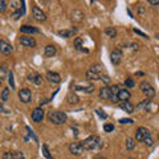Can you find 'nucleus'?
<instances>
[{"instance_id":"obj_1","label":"nucleus","mask_w":159,"mask_h":159,"mask_svg":"<svg viewBox=\"0 0 159 159\" xmlns=\"http://www.w3.org/2000/svg\"><path fill=\"white\" fill-rule=\"evenodd\" d=\"M103 74V66L101 64H93V65L88 69L86 72V78L88 80H101Z\"/></svg>"},{"instance_id":"obj_2","label":"nucleus","mask_w":159,"mask_h":159,"mask_svg":"<svg viewBox=\"0 0 159 159\" xmlns=\"http://www.w3.org/2000/svg\"><path fill=\"white\" fill-rule=\"evenodd\" d=\"M81 143H82L84 150H96V148L101 146V138L96 137V135H90Z\"/></svg>"},{"instance_id":"obj_3","label":"nucleus","mask_w":159,"mask_h":159,"mask_svg":"<svg viewBox=\"0 0 159 159\" xmlns=\"http://www.w3.org/2000/svg\"><path fill=\"white\" fill-rule=\"evenodd\" d=\"M48 118L53 125H62L66 122V114L64 111H51Z\"/></svg>"},{"instance_id":"obj_4","label":"nucleus","mask_w":159,"mask_h":159,"mask_svg":"<svg viewBox=\"0 0 159 159\" xmlns=\"http://www.w3.org/2000/svg\"><path fill=\"white\" fill-rule=\"evenodd\" d=\"M139 89H141L142 93L145 94V96H146L148 99H151V98L155 97V89H154V86L151 85L150 82L142 81V82H141V85H139Z\"/></svg>"},{"instance_id":"obj_5","label":"nucleus","mask_w":159,"mask_h":159,"mask_svg":"<svg viewBox=\"0 0 159 159\" xmlns=\"http://www.w3.org/2000/svg\"><path fill=\"white\" fill-rule=\"evenodd\" d=\"M151 137V133L148 129L146 127H138L137 129V133H135V141L138 142H145V139L150 138Z\"/></svg>"},{"instance_id":"obj_6","label":"nucleus","mask_w":159,"mask_h":159,"mask_svg":"<svg viewBox=\"0 0 159 159\" xmlns=\"http://www.w3.org/2000/svg\"><path fill=\"white\" fill-rule=\"evenodd\" d=\"M19 98H20V101H21L23 103H29V102H31V99H32L31 90L27 89V88H24V89H21V90H19Z\"/></svg>"},{"instance_id":"obj_7","label":"nucleus","mask_w":159,"mask_h":159,"mask_svg":"<svg viewBox=\"0 0 159 159\" xmlns=\"http://www.w3.org/2000/svg\"><path fill=\"white\" fill-rule=\"evenodd\" d=\"M69 151H70V154H73V155H81V154L84 152V147H82V143L81 142H73L70 143V146H69Z\"/></svg>"},{"instance_id":"obj_8","label":"nucleus","mask_w":159,"mask_h":159,"mask_svg":"<svg viewBox=\"0 0 159 159\" xmlns=\"http://www.w3.org/2000/svg\"><path fill=\"white\" fill-rule=\"evenodd\" d=\"M32 16H33L34 20H37V21H45V20H47L45 13H44L43 9H40L37 6H34L32 8Z\"/></svg>"},{"instance_id":"obj_9","label":"nucleus","mask_w":159,"mask_h":159,"mask_svg":"<svg viewBox=\"0 0 159 159\" xmlns=\"http://www.w3.org/2000/svg\"><path fill=\"white\" fill-rule=\"evenodd\" d=\"M123 58V54H122V51L121 49H114V51L110 53V60L114 65H118V64H121Z\"/></svg>"},{"instance_id":"obj_10","label":"nucleus","mask_w":159,"mask_h":159,"mask_svg":"<svg viewBox=\"0 0 159 159\" xmlns=\"http://www.w3.org/2000/svg\"><path fill=\"white\" fill-rule=\"evenodd\" d=\"M131 97V94L130 92L127 90V89H119V92H118V96H117V102H127L129 99H130Z\"/></svg>"},{"instance_id":"obj_11","label":"nucleus","mask_w":159,"mask_h":159,"mask_svg":"<svg viewBox=\"0 0 159 159\" xmlns=\"http://www.w3.org/2000/svg\"><path fill=\"white\" fill-rule=\"evenodd\" d=\"M13 51V47L6 40H0V53L3 54H9Z\"/></svg>"},{"instance_id":"obj_12","label":"nucleus","mask_w":159,"mask_h":159,"mask_svg":"<svg viewBox=\"0 0 159 159\" xmlns=\"http://www.w3.org/2000/svg\"><path fill=\"white\" fill-rule=\"evenodd\" d=\"M20 44L24 47H28V48H34L36 47V40L33 37H29V36H24L20 39Z\"/></svg>"},{"instance_id":"obj_13","label":"nucleus","mask_w":159,"mask_h":159,"mask_svg":"<svg viewBox=\"0 0 159 159\" xmlns=\"http://www.w3.org/2000/svg\"><path fill=\"white\" fill-rule=\"evenodd\" d=\"M44 118V110L41 107H36L32 111V121L33 122H41Z\"/></svg>"},{"instance_id":"obj_14","label":"nucleus","mask_w":159,"mask_h":159,"mask_svg":"<svg viewBox=\"0 0 159 159\" xmlns=\"http://www.w3.org/2000/svg\"><path fill=\"white\" fill-rule=\"evenodd\" d=\"M47 80L52 84H60L61 82V76L56 72H48L47 73Z\"/></svg>"},{"instance_id":"obj_15","label":"nucleus","mask_w":159,"mask_h":159,"mask_svg":"<svg viewBox=\"0 0 159 159\" xmlns=\"http://www.w3.org/2000/svg\"><path fill=\"white\" fill-rule=\"evenodd\" d=\"M111 97V92H110V86H102L99 89V98L101 99H110Z\"/></svg>"},{"instance_id":"obj_16","label":"nucleus","mask_w":159,"mask_h":159,"mask_svg":"<svg viewBox=\"0 0 159 159\" xmlns=\"http://www.w3.org/2000/svg\"><path fill=\"white\" fill-rule=\"evenodd\" d=\"M20 32L25 34H32V33H39L40 31L36 27H32V25H21L20 27Z\"/></svg>"},{"instance_id":"obj_17","label":"nucleus","mask_w":159,"mask_h":159,"mask_svg":"<svg viewBox=\"0 0 159 159\" xmlns=\"http://www.w3.org/2000/svg\"><path fill=\"white\" fill-rule=\"evenodd\" d=\"M76 32H77L76 28H72V29H61V31H58V36L68 39V37H73Z\"/></svg>"},{"instance_id":"obj_18","label":"nucleus","mask_w":159,"mask_h":159,"mask_svg":"<svg viewBox=\"0 0 159 159\" xmlns=\"http://www.w3.org/2000/svg\"><path fill=\"white\" fill-rule=\"evenodd\" d=\"M28 80H29V81H32L34 85H41V82H43V77L40 76V74H37V73L29 74V76H28Z\"/></svg>"},{"instance_id":"obj_19","label":"nucleus","mask_w":159,"mask_h":159,"mask_svg":"<svg viewBox=\"0 0 159 159\" xmlns=\"http://www.w3.org/2000/svg\"><path fill=\"white\" fill-rule=\"evenodd\" d=\"M56 53H57V48L54 45H47L45 48H44V54H45L47 57H52Z\"/></svg>"},{"instance_id":"obj_20","label":"nucleus","mask_w":159,"mask_h":159,"mask_svg":"<svg viewBox=\"0 0 159 159\" xmlns=\"http://www.w3.org/2000/svg\"><path fill=\"white\" fill-rule=\"evenodd\" d=\"M74 89H76V90H80V92H84V93H93V90H94V85H93V84H89L88 86L77 85V86H74Z\"/></svg>"},{"instance_id":"obj_21","label":"nucleus","mask_w":159,"mask_h":159,"mask_svg":"<svg viewBox=\"0 0 159 159\" xmlns=\"http://www.w3.org/2000/svg\"><path fill=\"white\" fill-rule=\"evenodd\" d=\"M119 106H121V109H122V110L127 111L129 114L134 113V109H135V107H134V105H133V103H131L130 101H127V102H122V103H121V105H119Z\"/></svg>"},{"instance_id":"obj_22","label":"nucleus","mask_w":159,"mask_h":159,"mask_svg":"<svg viewBox=\"0 0 159 159\" xmlns=\"http://www.w3.org/2000/svg\"><path fill=\"white\" fill-rule=\"evenodd\" d=\"M74 48L77 49V51H81V52H89L88 49H84L82 47V37H76L74 39Z\"/></svg>"},{"instance_id":"obj_23","label":"nucleus","mask_w":159,"mask_h":159,"mask_svg":"<svg viewBox=\"0 0 159 159\" xmlns=\"http://www.w3.org/2000/svg\"><path fill=\"white\" fill-rule=\"evenodd\" d=\"M66 101H68L69 103H70V105H76V103H78V102H80V98H78L77 94H74V93L72 92V93H69V94H68Z\"/></svg>"},{"instance_id":"obj_24","label":"nucleus","mask_w":159,"mask_h":159,"mask_svg":"<svg viewBox=\"0 0 159 159\" xmlns=\"http://www.w3.org/2000/svg\"><path fill=\"white\" fill-rule=\"evenodd\" d=\"M150 105H151V99H148V98H146L145 101H142L141 103H138V106H137V109L138 110H147L148 107H150Z\"/></svg>"},{"instance_id":"obj_25","label":"nucleus","mask_w":159,"mask_h":159,"mask_svg":"<svg viewBox=\"0 0 159 159\" xmlns=\"http://www.w3.org/2000/svg\"><path fill=\"white\" fill-rule=\"evenodd\" d=\"M24 13H25V6H24V3H23V6L20 7L16 12H13V13H12V17H13L15 20H17L20 16H23Z\"/></svg>"},{"instance_id":"obj_26","label":"nucleus","mask_w":159,"mask_h":159,"mask_svg":"<svg viewBox=\"0 0 159 159\" xmlns=\"http://www.w3.org/2000/svg\"><path fill=\"white\" fill-rule=\"evenodd\" d=\"M110 92H111V97L110 99L113 102H117V96H118V92H119V88L117 85H114V86H110Z\"/></svg>"},{"instance_id":"obj_27","label":"nucleus","mask_w":159,"mask_h":159,"mask_svg":"<svg viewBox=\"0 0 159 159\" xmlns=\"http://www.w3.org/2000/svg\"><path fill=\"white\" fill-rule=\"evenodd\" d=\"M8 73H9V70H8V66L6 64H4V65H0V81L6 78V76H8Z\"/></svg>"},{"instance_id":"obj_28","label":"nucleus","mask_w":159,"mask_h":159,"mask_svg":"<svg viewBox=\"0 0 159 159\" xmlns=\"http://www.w3.org/2000/svg\"><path fill=\"white\" fill-rule=\"evenodd\" d=\"M105 33H106L110 39H116V37H117V29L114 28V27H109V28H106Z\"/></svg>"},{"instance_id":"obj_29","label":"nucleus","mask_w":159,"mask_h":159,"mask_svg":"<svg viewBox=\"0 0 159 159\" xmlns=\"http://www.w3.org/2000/svg\"><path fill=\"white\" fill-rule=\"evenodd\" d=\"M126 147H127V150H133V148L135 147V139L127 138L126 139Z\"/></svg>"},{"instance_id":"obj_30","label":"nucleus","mask_w":159,"mask_h":159,"mask_svg":"<svg viewBox=\"0 0 159 159\" xmlns=\"http://www.w3.org/2000/svg\"><path fill=\"white\" fill-rule=\"evenodd\" d=\"M41 151H43L44 157H45L47 159H53V158L51 157V152H49V150H48V146H47V145H43V147H41Z\"/></svg>"},{"instance_id":"obj_31","label":"nucleus","mask_w":159,"mask_h":159,"mask_svg":"<svg viewBox=\"0 0 159 159\" xmlns=\"http://www.w3.org/2000/svg\"><path fill=\"white\" fill-rule=\"evenodd\" d=\"M9 97V89L6 88V89H3V92H2V102H6L7 99Z\"/></svg>"},{"instance_id":"obj_32","label":"nucleus","mask_w":159,"mask_h":159,"mask_svg":"<svg viewBox=\"0 0 159 159\" xmlns=\"http://www.w3.org/2000/svg\"><path fill=\"white\" fill-rule=\"evenodd\" d=\"M8 82H9V85H11V88L15 89V82H13V74H12V72L8 73Z\"/></svg>"},{"instance_id":"obj_33","label":"nucleus","mask_w":159,"mask_h":159,"mask_svg":"<svg viewBox=\"0 0 159 159\" xmlns=\"http://www.w3.org/2000/svg\"><path fill=\"white\" fill-rule=\"evenodd\" d=\"M3 159H15V152H4Z\"/></svg>"},{"instance_id":"obj_34","label":"nucleus","mask_w":159,"mask_h":159,"mask_svg":"<svg viewBox=\"0 0 159 159\" xmlns=\"http://www.w3.org/2000/svg\"><path fill=\"white\" fill-rule=\"evenodd\" d=\"M103 130H105L106 133H111V131L114 130V126H113V125H110V123H106V125L103 126Z\"/></svg>"},{"instance_id":"obj_35","label":"nucleus","mask_w":159,"mask_h":159,"mask_svg":"<svg viewBox=\"0 0 159 159\" xmlns=\"http://www.w3.org/2000/svg\"><path fill=\"white\" fill-rule=\"evenodd\" d=\"M125 85L127 86V88H134V85H135V84H134V81L131 78H126V81H125Z\"/></svg>"},{"instance_id":"obj_36","label":"nucleus","mask_w":159,"mask_h":159,"mask_svg":"<svg viewBox=\"0 0 159 159\" xmlns=\"http://www.w3.org/2000/svg\"><path fill=\"white\" fill-rule=\"evenodd\" d=\"M7 9V2L4 0H0V12H4Z\"/></svg>"},{"instance_id":"obj_37","label":"nucleus","mask_w":159,"mask_h":159,"mask_svg":"<svg viewBox=\"0 0 159 159\" xmlns=\"http://www.w3.org/2000/svg\"><path fill=\"white\" fill-rule=\"evenodd\" d=\"M24 2H11V7L12 8H19L20 6H23Z\"/></svg>"},{"instance_id":"obj_38","label":"nucleus","mask_w":159,"mask_h":159,"mask_svg":"<svg viewBox=\"0 0 159 159\" xmlns=\"http://www.w3.org/2000/svg\"><path fill=\"white\" fill-rule=\"evenodd\" d=\"M133 122H134L133 119H126V118L119 119V123H122V125H125V123H133Z\"/></svg>"},{"instance_id":"obj_39","label":"nucleus","mask_w":159,"mask_h":159,"mask_svg":"<svg viewBox=\"0 0 159 159\" xmlns=\"http://www.w3.org/2000/svg\"><path fill=\"white\" fill-rule=\"evenodd\" d=\"M96 113L98 114V116L99 117H101L102 119H106V114H103V111L101 110V109H97V110H96Z\"/></svg>"},{"instance_id":"obj_40","label":"nucleus","mask_w":159,"mask_h":159,"mask_svg":"<svg viewBox=\"0 0 159 159\" xmlns=\"http://www.w3.org/2000/svg\"><path fill=\"white\" fill-rule=\"evenodd\" d=\"M15 159H24L23 152H20V151H16V152H15Z\"/></svg>"},{"instance_id":"obj_41","label":"nucleus","mask_w":159,"mask_h":159,"mask_svg":"<svg viewBox=\"0 0 159 159\" xmlns=\"http://www.w3.org/2000/svg\"><path fill=\"white\" fill-rule=\"evenodd\" d=\"M101 80H102V81L105 82V84H109V82H110V77H109V76H105V74H102Z\"/></svg>"},{"instance_id":"obj_42","label":"nucleus","mask_w":159,"mask_h":159,"mask_svg":"<svg viewBox=\"0 0 159 159\" xmlns=\"http://www.w3.org/2000/svg\"><path fill=\"white\" fill-rule=\"evenodd\" d=\"M145 143H146V146H152V138L150 137V138H147V139H145Z\"/></svg>"},{"instance_id":"obj_43","label":"nucleus","mask_w":159,"mask_h":159,"mask_svg":"<svg viewBox=\"0 0 159 159\" xmlns=\"http://www.w3.org/2000/svg\"><path fill=\"white\" fill-rule=\"evenodd\" d=\"M150 6H159V0H148Z\"/></svg>"},{"instance_id":"obj_44","label":"nucleus","mask_w":159,"mask_h":159,"mask_svg":"<svg viewBox=\"0 0 159 159\" xmlns=\"http://www.w3.org/2000/svg\"><path fill=\"white\" fill-rule=\"evenodd\" d=\"M134 32H135V33H138V34H141L142 37L147 39V34H145V33H143V32H141V31H138V29H134Z\"/></svg>"},{"instance_id":"obj_45","label":"nucleus","mask_w":159,"mask_h":159,"mask_svg":"<svg viewBox=\"0 0 159 159\" xmlns=\"http://www.w3.org/2000/svg\"><path fill=\"white\" fill-rule=\"evenodd\" d=\"M138 12L139 13H143V12H145V8H143V7H138Z\"/></svg>"},{"instance_id":"obj_46","label":"nucleus","mask_w":159,"mask_h":159,"mask_svg":"<svg viewBox=\"0 0 159 159\" xmlns=\"http://www.w3.org/2000/svg\"><path fill=\"white\" fill-rule=\"evenodd\" d=\"M98 159H106V158H98Z\"/></svg>"},{"instance_id":"obj_47","label":"nucleus","mask_w":159,"mask_h":159,"mask_svg":"<svg viewBox=\"0 0 159 159\" xmlns=\"http://www.w3.org/2000/svg\"><path fill=\"white\" fill-rule=\"evenodd\" d=\"M129 159H135V158H129Z\"/></svg>"},{"instance_id":"obj_48","label":"nucleus","mask_w":159,"mask_h":159,"mask_svg":"<svg viewBox=\"0 0 159 159\" xmlns=\"http://www.w3.org/2000/svg\"><path fill=\"white\" fill-rule=\"evenodd\" d=\"M157 37H158V39H159V34H158V36H157Z\"/></svg>"},{"instance_id":"obj_49","label":"nucleus","mask_w":159,"mask_h":159,"mask_svg":"<svg viewBox=\"0 0 159 159\" xmlns=\"http://www.w3.org/2000/svg\"><path fill=\"white\" fill-rule=\"evenodd\" d=\"M0 84H2V81H0Z\"/></svg>"},{"instance_id":"obj_50","label":"nucleus","mask_w":159,"mask_h":159,"mask_svg":"<svg viewBox=\"0 0 159 159\" xmlns=\"http://www.w3.org/2000/svg\"><path fill=\"white\" fill-rule=\"evenodd\" d=\"M158 138H159V137H158Z\"/></svg>"}]
</instances>
